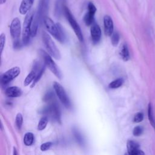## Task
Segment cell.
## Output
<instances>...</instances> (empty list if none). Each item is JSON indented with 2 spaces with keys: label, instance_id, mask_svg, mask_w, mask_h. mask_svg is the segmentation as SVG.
Here are the masks:
<instances>
[{
  "label": "cell",
  "instance_id": "6da1fadb",
  "mask_svg": "<svg viewBox=\"0 0 155 155\" xmlns=\"http://www.w3.org/2000/svg\"><path fill=\"white\" fill-rule=\"evenodd\" d=\"M44 24L48 31L58 41L61 43H64L65 36L63 28L60 24H55L51 19L45 17L44 19Z\"/></svg>",
  "mask_w": 155,
  "mask_h": 155
},
{
  "label": "cell",
  "instance_id": "7a4b0ae2",
  "mask_svg": "<svg viewBox=\"0 0 155 155\" xmlns=\"http://www.w3.org/2000/svg\"><path fill=\"white\" fill-rule=\"evenodd\" d=\"M42 41L44 44V45L48 53V54L55 58L56 59H61V53L55 45L54 42L51 39L50 35L47 33L46 32L44 31L42 33Z\"/></svg>",
  "mask_w": 155,
  "mask_h": 155
},
{
  "label": "cell",
  "instance_id": "3957f363",
  "mask_svg": "<svg viewBox=\"0 0 155 155\" xmlns=\"http://www.w3.org/2000/svg\"><path fill=\"white\" fill-rule=\"evenodd\" d=\"M33 16L34 13L31 11L27 13L24 19L22 30V42L24 45H27L29 43L30 38L31 37V25Z\"/></svg>",
  "mask_w": 155,
  "mask_h": 155
},
{
  "label": "cell",
  "instance_id": "277c9868",
  "mask_svg": "<svg viewBox=\"0 0 155 155\" xmlns=\"http://www.w3.org/2000/svg\"><path fill=\"white\" fill-rule=\"evenodd\" d=\"M64 15L68 21L70 25H71V28H73L74 33L76 34L77 38L81 42H83L84 41V36L81 31V29L78 24V23L76 22L75 18H74L73 15H72L71 12L69 10V8L67 7H65L64 9Z\"/></svg>",
  "mask_w": 155,
  "mask_h": 155
},
{
  "label": "cell",
  "instance_id": "5b68a950",
  "mask_svg": "<svg viewBox=\"0 0 155 155\" xmlns=\"http://www.w3.org/2000/svg\"><path fill=\"white\" fill-rule=\"evenodd\" d=\"M53 87L54 90L58 96V98L62 102V104L67 108L71 107L70 101L68 98V95L67 94L63 87L57 82H54L53 84Z\"/></svg>",
  "mask_w": 155,
  "mask_h": 155
},
{
  "label": "cell",
  "instance_id": "8992f818",
  "mask_svg": "<svg viewBox=\"0 0 155 155\" xmlns=\"http://www.w3.org/2000/svg\"><path fill=\"white\" fill-rule=\"evenodd\" d=\"M41 113L48 116L58 122H61V113L59 106L54 103L47 106L41 110Z\"/></svg>",
  "mask_w": 155,
  "mask_h": 155
},
{
  "label": "cell",
  "instance_id": "52a82bcc",
  "mask_svg": "<svg viewBox=\"0 0 155 155\" xmlns=\"http://www.w3.org/2000/svg\"><path fill=\"white\" fill-rule=\"evenodd\" d=\"M42 54L44 58V64L45 66H47L48 69L59 79H61L62 78V74L61 72L58 67V66L56 64V63L53 61L51 56L44 52V51H42Z\"/></svg>",
  "mask_w": 155,
  "mask_h": 155
},
{
  "label": "cell",
  "instance_id": "ba28073f",
  "mask_svg": "<svg viewBox=\"0 0 155 155\" xmlns=\"http://www.w3.org/2000/svg\"><path fill=\"white\" fill-rule=\"evenodd\" d=\"M21 73V69L19 67H14L6 71L2 74L1 78L2 84L6 85L15 79Z\"/></svg>",
  "mask_w": 155,
  "mask_h": 155
},
{
  "label": "cell",
  "instance_id": "9c48e42d",
  "mask_svg": "<svg viewBox=\"0 0 155 155\" xmlns=\"http://www.w3.org/2000/svg\"><path fill=\"white\" fill-rule=\"evenodd\" d=\"M50 0H39L38 6V10L36 13L39 22L44 21V18L46 17V15L48 9Z\"/></svg>",
  "mask_w": 155,
  "mask_h": 155
},
{
  "label": "cell",
  "instance_id": "30bf717a",
  "mask_svg": "<svg viewBox=\"0 0 155 155\" xmlns=\"http://www.w3.org/2000/svg\"><path fill=\"white\" fill-rule=\"evenodd\" d=\"M88 11L85 13L84 17V21L86 25H92L94 22V15L96 12V8L94 4L91 2H89L87 5Z\"/></svg>",
  "mask_w": 155,
  "mask_h": 155
},
{
  "label": "cell",
  "instance_id": "8fae6325",
  "mask_svg": "<svg viewBox=\"0 0 155 155\" xmlns=\"http://www.w3.org/2000/svg\"><path fill=\"white\" fill-rule=\"evenodd\" d=\"M10 34L14 39H18L19 38L21 35V26L19 18H15L12 20L10 27Z\"/></svg>",
  "mask_w": 155,
  "mask_h": 155
},
{
  "label": "cell",
  "instance_id": "7c38bea8",
  "mask_svg": "<svg viewBox=\"0 0 155 155\" xmlns=\"http://www.w3.org/2000/svg\"><path fill=\"white\" fill-rule=\"evenodd\" d=\"M128 154L130 155H142L145 153L139 148V145L132 140H128L127 143Z\"/></svg>",
  "mask_w": 155,
  "mask_h": 155
},
{
  "label": "cell",
  "instance_id": "4fadbf2b",
  "mask_svg": "<svg viewBox=\"0 0 155 155\" xmlns=\"http://www.w3.org/2000/svg\"><path fill=\"white\" fill-rule=\"evenodd\" d=\"M91 39L93 43H97L101 38V30L99 25L96 23H93L90 28Z\"/></svg>",
  "mask_w": 155,
  "mask_h": 155
},
{
  "label": "cell",
  "instance_id": "5bb4252c",
  "mask_svg": "<svg viewBox=\"0 0 155 155\" xmlns=\"http://www.w3.org/2000/svg\"><path fill=\"white\" fill-rule=\"evenodd\" d=\"M104 32L107 36H111L113 33L114 24L112 18L109 15H105L104 17Z\"/></svg>",
  "mask_w": 155,
  "mask_h": 155
},
{
  "label": "cell",
  "instance_id": "9a60e30c",
  "mask_svg": "<svg viewBox=\"0 0 155 155\" xmlns=\"http://www.w3.org/2000/svg\"><path fill=\"white\" fill-rule=\"evenodd\" d=\"M22 90L16 86H13L8 87L5 89V94L9 97H18L22 95Z\"/></svg>",
  "mask_w": 155,
  "mask_h": 155
},
{
  "label": "cell",
  "instance_id": "2e32d148",
  "mask_svg": "<svg viewBox=\"0 0 155 155\" xmlns=\"http://www.w3.org/2000/svg\"><path fill=\"white\" fill-rule=\"evenodd\" d=\"M34 1L35 0H22L19 8V13L21 15H25L27 13L32 7Z\"/></svg>",
  "mask_w": 155,
  "mask_h": 155
},
{
  "label": "cell",
  "instance_id": "e0dca14e",
  "mask_svg": "<svg viewBox=\"0 0 155 155\" xmlns=\"http://www.w3.org/2000/svg\"><path fill=\"white\" fill-rule=\"evenodd\" d=\"M66 0H56L54 5V13L57 17L60 16L62 13H64V9Z\"/></svg>",
  "mask_w": 155,
  "mask_h": 155
},
{
  "label": "cell",
  "instance_id": "ac0fdd59",
  "mask_svg": "<svg viewBox=\"0 0 155 155\" xmlns=\"http://www.w3.org/2000/svg\"><path fill=\"white\" fill-rule=\"evenodd\" d=\"M39 22L38 18V16L36 13H34V16L33 18V20L31 22V37H35L36 35L38 24Z\"/></svg>",
  "mask_w": 155,
  "mask_h": 155
},
{
  "label": "cell",
  "instance_id": "d6986e66",
  "mask_svg": "<svg viewBox=\"0 0 155 155\" xmlns=\"http://www.w3.org/2000/svg\"><path fill=\"white\" fill-rule=\"evenodd\" d=\"M120 55L124 61H128L130 59V56L129 53V50L126 44H124L122 45L120 51Z\"/></svg>",
  "mask_w": 155,
  "mask_h": 155
},
{
  "label": "cell",
  "instance_id": "ffe728a7",
  "mask_svg": "<svg viewBox=\"0 0 155 155\" xmlns=\"http://www.w3.org/2000/svg\"><path fill=\"white\" fill-rule=\"evenodd\" d=\"M37 74V72L36 70H35L34 69L33 70H31L29 74L27 76V77L25 78L24 82V86H28L29 84H30L31 83V82L33 81H34V79H35L36 76Z\"/></svg>",
  "mask_w": 155,
  "mask_h": 155
},
{
  "label": "cell",
  "instance_id": "44dd1931",
  "mask_svg": "<svg viewBox=\"0 0 155 155\" xmlns=\"http://www.w3.org/2000/svg\"><path fill=\"white\" fill-rule=\"evenodd\" d=\"M148 119L150 124L155 130V118L154 117L153 108L151 103H149L148 105Z\"/></svg>",
  "mask_w": 155,
  "mask_h": 155
},
{
  "label": "cell",
  "instance_id": "7402d4cb",
  "mask_svg": "<svg viewBox=\"0 0 155 155\" xmlns=\"http://www.w3.org/2000/svg\"><path fill=\"white\" fill-rule=\"evenodd\" d=\"M34 142V135L31 132H27L24 136V143L27 146L32 145Z\"/></svg>",
  "mask_w": 155,
  "mask_h": 155
},
{
  "label": "cell",
  "instance_id": "603a6c76",
  "mask_svg": "<svg viewBox=\"0 0 155 155\" xmlns=\"http://www.w3.org/2000/svg\"><path fill=\"white\" fill-rule=\"evenodd\" d=\"M123 83H124V79L122 78H117V79L113 81L112 82H111L108 85V87L111 89L118 88L119 87L122 86Z\"/></svg>",
  "mask_w": 155,
  "mask_h": 155
},
{
  "label": "cell",
  "instance_id": "cb8c5ba5",
  "mask_svg": "<svg viewBox=\"0 0 155 155\" xmlns=\"http://www.w3.org/2000/svg\"><path fill=\"white\" fill-rule=\"evenodd\" d=\"M48 123V117L47 116H42L38 124V130L39 131L43 130L46 127Z\"/></svg>",
  "mask_w": 155,
  "mask_h": 155
},
{
  "label": "cell",
  "instance_id": "d4e9b609",
  "mask_svg": "<svg viewBox=\"0 0 155 155\" xmlns=\"http://www.w3.org/2000/svg\"><path fill=\"white\" fill-rule=\"evenodd\" d=\"M73 134H74V137H75L76 140H77V142L79 144L83 145L84 140L83 139V137H82V134L79 132V131L77 129H76V128L73 129Z\"/></svg>",
  "mask_w": 155,
  "mask_h": 155
},
{
  "label": "cell",
  "instance_id": "484cf974",
  "mask_svg": "<svg viewBox=\"0 0 155 155\" xmlns=\"http://www.w3.org/2000/svg\"><path fill=\"white\" fill-rule=\"evenodd\" d=\"M120 36L117 31H114L111 35V44L113 46L116 47L117 45L119 42Z\"/></svg>",
  "mask_w": 155,
  "mask_h": 155
},
{
  "label": "cell",
  "instance_id": "4316f807",
  "mask_svg": "<svg viewBox=\"0 0 155 155\" xmlns=\"http://www.w3.org/2000/svg\"><path fill=\"white\" fill-rule=\"evenodd\" d=\"M23 123V117L21 113H18L16 114V119H15V124L16 127H18V128L19 130H21V127H22V125Z\"/></svg>",
  "mask_w": 155,
  "mask_h": 155
},
{
  "label": "cell",
  "instance_id": "83f0119b",
  "mask_svg": "<svg viewBox=\"0 0 155 155\" xmlns=\"http://www.w3.org/2000/svg\"><path fill=\"white\" fill-rule=\"evenodd\" d=\"M143 119V114L141 112H138L137 113L133 118V121L136 123H139L142 121V120Z\"/></svg>",
  "mask_w": 155,
  "mask_h": 155
},
{
  "label": "cell",
  "instance_id": "f1b7e54d",
  "mask_svg": "<svg viewBox=\"0 0 155 155\" xmlns=\"http://www.w3.org/2000/svg\"><path fill=\"white\" fill-rule=\"evenodd\" d=\"M5 35L4 33H1V36H0V48H1V51L0 53H2V51L4 50V46H5Z\"/></svg>",
  "mask_w": 155,
  "mask_h": 155
},
{
  "label": "cell",
  "instance_id": "f546056e",
  "mask_svg": "<svg viewBox=\"0 0 155 155\" xmlns=\"http://www.w3.org/2000/svg\"><path fill=\"white\" fill-rule=\"evenodd\" d=\"M143 133V128L140 126H136L133 130V134L134 136H139Z\"/></svg>",
  "mask_w": 155,
  "mask_h": 155
},
{
  "label": "cell",
  "instance_id": "4dcf8cb0",
  "mask_svg": "<svg viewBox=\"0 0 155 155\" xmlns=\"http://www.w3.org/2000/svg\"><path fill=\"white\" fill-rule=\"evenodd\" d=\"M52 142H45V143H43L41 145V147H40V149L42 151H47V150H48L52 145Z\"/></svg>",
  "mask_w": 155,
  "mask_h": 155
},
{
  "label": "cell",
  "instance_id": "1f68e13d",
  "mask_svg": "<svg viewBox=\"0 0 155 155\" xmlns=\"http://www.w3.org/2000/svg\"><path fill=\"white\" fill-rule=\"evenodd\" d=\"M53 96H54V94H53V93L51 91H50L45 95V96L44 97V100L45 101H50L53 98Z\"/></svg>",
  "mask_w": 155,
  "mask_h": 155
},
{
  "label": "cell",
  "instance_id": "d6a6232c",
  "mask_svg": "<svg viewBox=\"0 0 155 155\" xmlns=\"http://www.w3.org/2000/svg\"><path fill=\"white\" fill-rule=\"evenodd\" d=\"M21 47V42L18 39H15V41L14 42V44H13V47L15 48H19Z\"/></svg>",
  "mask_w": 155,
  "mask_h": 155
},
{
  "label": "cell",
  "instance_id": "836d02e7",
  "mask_svg": "<svg viewBox=\"0 0 155 155\" xmlns=\"http://www.w3.org/2000/svg\"><path fill=\"white\" fill-rule=\"evenodd\" d=\"M13 154L14 155L18 154V153H17V151H16V149L15 147H13Z\"/></svg>",
  "mask_w": 155,
  "mask_h": 155
},
{
  "label": "cell",
  "instance_id": "e575fe53",
  "mask_svg": "<svg viewBox=\"0 0 155 155\" xmlns=\"http://www.w3.org/2000/svg\"><path fill=\"white\" fill-rule=\"evenodd\" d=\"M5 2H6V0H0V4L2 5L4 3H5Z\"/></svg>",
  "mask_w": 155,
  "mask_h": 155
},
{
  "label": "cell",
  "instance_id": "d590c367",
  "mask_svg": "<svg viewBox=\"0 0 155 155\" xmlns=\"http://www.w3.org/2000/svg\"><path fill=\"white\" fill-rule=\"evenodd\" d=\"M1 130H2V128H3V126H2V122H1Z\"/></svg>",
  "mask_w": 155,
  "mask_h": 155
}]
</instances>
